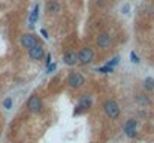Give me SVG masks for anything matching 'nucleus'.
Here are the masks:
<instances>
[{
  "mask_svg": "<svg viewBox=\"0 0 154 143\" xmlns=\"http://www.w3.org/2000/svg\"><path fill=\"white\" fill-rule=\"evenodd\" d=\"M103 110L105 113L111 118V119H117L121 113V109H120V104L115 101V100H105L103 101Z\"/></svg>",
  "mask_w": 154,
  "mask_h": 143,
  "instance_id": "nucleus-1",
  "label": "nucleus"
},
{
  "mask_svg": "<svg viewBox=\"0 0 154 143\" xmlns=\"http://www.w3.org/2000/svg\"><path fill=\"white\" fill-rule=\"evenodd\" d=\"M91 106H93V100H91V95H90V94H82V95H81V98H79V101H78V104H76V110H75V115L87 112V110H88V109H90Z\"/></svg>",
  "mask_w": 154,
  "mask_h": 143,
  "instance_id": "nucleus-2",
  "label": "nucleus"
},
{
  "mask_svg": "<svg viewBox=\"0 0 154 143\" xmlns=\"http://www.w3.org/2000/svg\"><path fill=\"white\" fill-rule=\"evenodd\" d=\"M84 84H85V78H84L81 73L73 72V73H70V75L67 76V85H69L70 88H73V89L81 88Z\"/></svg>",
  "mask_w": 154,
  "mask_h": 143,
  "instance_id": "nucleus-3",
  "label": "nucleus"
},
{
  "mask_svg": "<svg viewBox=\"0 0 154 143\" xmlns=\"http://www.w3.org/2000/svg\"><path fill=\"white\" fill-rule=\"evenodd\" d=\"M27 107L32 113H39L42 110V100L38 94L30 95V98L27 100Z\"/></svg>",
  "mask_w": 154,
  "mask_h": 143,
  "instance_id": "nucleus-4",
  "label": "nucleus"
},
{
  "mask_svg": "<svg viewBox=\"0 0 154 143\" xmlns=\"http://www.w3.org/2000/svg\"><path fill=\"white\" fill-rule=\"evenodd\" d=\"M94 60V52H93V49H90V48H82L81 51H79V54H78V63H81V64H90L91 61Z\"/></svg>",
  "mask_w": 154,
  "mask_h": 143,
  "instance_id": "nucleus-5",
  "label": "nucleus"
},
{
  "mask_svg": "<svg viewBox=\"0 0 154 143\" xmlns=\"http://www.w3.org/2000/svg\"><path fill=\"white\" fill-rule=\"evenodd\" d=\"M44 54H45V51H44V46L41 43H38V45H35L33 48L29 49V57L35 61H39L44 57Z\"/></svg>",
  "mask_w": 154,
  "mask_h": 143,
  "instance_id": "nucleus-6",
  "label": "nucleus"
},
{
  "mask_svg": "<svg viewBox=\"0 0 154 143\" xmlns=\"http://www.w3.org/2000/svg\"><path fill=\"white\" fill-rule=\"evenodd\" d=\"M38 43H39V42H38V39H36L35 34H24V36H21V45H23L24 48H27V49L33 48V46L38 45Z\"/></svg>",
  "mask_w": 154,
  "mask_h": 143,
  "instance_id": "nucleus-7",
  "label": "nucleus"
},
{
  "mask_svg": "<svg viewBox=\"0 0 154 143\" xmlns=\"http://www.w3.org/2000/svg\"><path fill=\"white\" fill-rule=\"evenodd\" d=\"M109 45H111V36L108 33H100L97 36V46L100 49H106L109 48Z\"/></svg>",
  "mask_w": 154,
  "mask_h": 143,
  "instance_id": "nucleus-8",
  "label": "nucleus"
},
{
  "mask_svg": "<svg viewBox=\"0 0 154 143\" xmlns=\"http://www.w3.org/2000/svg\"><path fill=\"white\" fill-rule=\"evenodd\" d=\"M124 131H126V136L133 139L136 136V121L135 119H129L124 125Z\"/></svg>",
  "mask_w": 154,
  "mask_h": 143,
  "instance_id": "nucleus-9",
  "label": "nucleus"
},
{
  "mask_svg": "<svg viewBox=\"0 0 154 143\" xmlns=\"http://www.w3.org/2000/svg\"><path fill=\"white\" fill-rule=\"evenodd\" d=\"M63 63L66 64V66H75L76 63H78V54H75V52H66L64 54V57H63Z\"/></svg>",
  "mask_w": 154,
  "mask_h": 143,
  "instance_id": "nucleus-10",
  "label": "nucleus"
},
{
  "mask_svg": "<svg viewBox=\"0 0 154 143\" xmlns=\"http://www.w3.org/2000/svg\"><path fill=\"white\" fill-rule=\"evenodd\" d=\"M47 11L50 14H57L60 11V5H58L57 0H50V2L47 3Z\"/></svg>",
  "mask_w": 154,
  "mask_h": 143,
  "instance_id": "nucleus-11",
  "label": "nucleus"
},
{
  "mask_svg": "<svg viewBox=\"0 0 154 143\" xmlns=\"http://www.w3.org/2000/svg\"><path fill=\"white\" fill-rule=\"evenodd\" d=\"M144 88H145L147 91H153V89H154V79H153V78H147V79L144 81Z\"/></svg>",
  "mask_w": 154,
  "mask_h": 143,
  "instance_id": "nucleus-12",
  "label": "nucleus"
},
{
  "mask_svg": "<svg viewBox=\"0 0 154 143\" xmlns=\"http://www.w3.org/2000/svg\"><path fill=\"white\" fill-rule=\"evenodd\" d=\"M38 15H39V6L36 5V6H35V11H33L32 15H30V23H32V24H35V23L38 21Z\"/></svg>",
  "mask_w": 154,
  "mask_h": 143,
  "instance_id": "nucleus-13",
  "label": "nucleus"
},
{
  "mask_svg": "<svg viewBox=\"0 0 154 143\" xmlns=\"http://www.w3.org/2000/svg\"><path fill=\"white\" fill-rule=\"evenodd\" d=\"M118 63H120V57L117 55V57L111 58V60L106 63V66H108V67H111V69H114V66H115V64H118Z\"/></svg>",
  "mask_w": 154,
  "mask_h": 143,
  "instance_id": "nucleus-14",
  "label": "nucleus"
},
{
  "mask_svg": "<svg viewBox=\"0 0 154 143\" xmlns=\"http://www.w3.org/2000/svg\"><path fill=\"white\" fill-rule=\"evenodd\" d=\"M114 69H111V67H108V66H103V67H99L97 69V72H100V73H111Z\"/></svg>",
  "mask_w": 154,
  "mask_h": 143,
  "instance_id": "nucleus-15",
  "label": "nucleus"
},
{
  "mask_svg": "<svg viewBox=\"0 0 154 143\" xmlns=\"http://www.w3.org/2000/svg\"><path fill=\"white\" fill-rule=\"evenodd\" d=\"M3 106H5V109H11L12 107V98H5V101H3Z\"/></svg>",
  "mask_w": 154,
  "mask_h": 143,
  "instance_id": "nucleus-16",
  "label": "nucleus"
},
{
  "mask_svg": "<svg viewBox=\"0 0 154 143\" xmlns=\"http://www.w3.org/2000/svg\"><path fill=\"white\" fill-rule=\"evenodd\" d=\"M130 57H132V61H133V63H139V58L136 57V54H135V52H132V54H130Z\"/></svg>",
  "mask_w": 154,
  "mask_h": 143,
  "instance_id": "nucleus-17",
  "label": "nucleus"
},
{
  "mask_svg": "<svg viewBox=\"0 0 154 143\" xmlns=\"http://www.w3.org/2000/svg\"><path fill=\"white\" fill-rule=\"evenodd\" d=\"M138 101H139V103H144V104H147V103H148V100H147L145 97H138Z\"/></svg>",
  "mask_w": 154,
  "mask_h": 143,
  "instance_id": "nucleus-18",
  "label": "nucleus"
},
{
  "mask_svg": "<svg viewBox=\"0 0 154 143\" xmlns=\"http://www.w3.org/2000/svg\"><path fill=\"white\" fill-rule=\"evenodd\" d=\"M41 33H42V36H44L45 39L48 37V33H47V30H44V29H42V30H41Z\"/></svg>",
  "mask_w": 154,
  "mask_h": 143,
  "instance_id": "nucleus-19",
  "label": "nucleus"
},
{
  "mask_svg": "<svg viewBox=\"0 0 154 143\" xmlns=\"http://www.w3.org/2000/svg\"><path fill=\"white\" fill-rule=\"evenodd\" d=\"M129 9H130V8H129V5H126V6L123 8V12H124V14H127V11H129Z\"/></svg>",
  "mask_w": 154,
  "mask_h": 143,
  "instance_id": "nucleus-20",
  "label": "nucleus"
},
{
  "mask_svg": "<svg viewBox=\"0 0 154 143\" xmlns=\"http://www.w3.org/2000/svg\"><path fill=\"white\" fill-rule=\"evenodd\" d=\"M50 63H51V55L48 54V55H47V64H50Z\"/></svg>",
  "mask_w": 154,
  "mask_h": 143,
  "instance_id": "nucleus-21",
  "label": "nucleus"
}]
</instances>
